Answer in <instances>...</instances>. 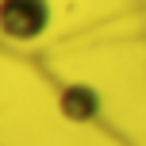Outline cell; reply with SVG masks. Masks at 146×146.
Listing matches in <instances>:
<instances>
[{
    "instance_id": "6da1fadb",
    "label": "cell",
    "mask_w": 146,
    "mask_h": 146,
    "mask_svg": "<svg viewBox=\"0 0 146 146\" xmlns=\"http://www.w3.org/2000/svg\"><path fill=\"white\" fill-rule=\"evenodd\" d=\"M54 23L50 0H0V35L12 42H38Z\"/></svg>"
},
{
    "instance_id": "7a4b0ae2",
    "label": "cell",
    "mask_w": 146,
    "mask_h": 146,
    "mask_svg": "<svg viewBox=\"0 0 146 146\" xmlns=\"http://www.w3.org/2000/svg\"><path fill=\"white\" fill-rule=\"evenodd\" d=\"M54 104H58V115L66 119L73 127H85V123H96L104 111V96L96 85H88V81H69V85L58 88V96H54Z\"/></svg>"
}]
</instances>
